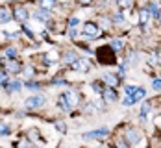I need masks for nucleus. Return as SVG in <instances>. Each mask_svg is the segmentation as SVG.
Returning a JSON list of instances; mask_svg holds the SVG:
<instances>
[{"mask_svg": "<svg viewBox=\"0 0 161 148\" xmlns=\"http://www.w3.org/2000/svg\"><path fill=\"white\" fill-rule=\"evenodd\" d=\"M111 20H113V24H124V17H122V13H115Z\"/></svg>", "mask_w": 161, "mask_h": 148, "instance_id": "393cba45", "label": "nucleus"}, {"mask_svg": "<svg viewBox=\"0 0 161 148\" xmlns=\"http://www.w3.org/2000/svg\"><path fill=\"white\" fill-rule=\"evenodd\" d=\"M148 19H150L148 9H141V11H139V22H141V28H145V24L148 22Z\"/></svg>", "mask_w": 161, "mask_h": 148, "instance_id": "a211bd4d", "label": "nucleus"}, {"mask_svg": "<svg viewBox=\"0 0 161 148\" xmlns=\"http://www.w3.org/2000/svg\"><path fill=\"white\" fill-rule=\"evenodd\" d=\"M13 17H15L19 22L24 24V22L28 20V17H30L28 15V8H24V6H15V8H13Z\"/></svg>", "mask_w": 161, "mask_h": 148, "instance_id": "423d86ee", "label": "nucleus"}, {"mask_svg": "<svg viewBox=\"0 0 161 148\" xmlns=\"http://www.w3.org/2000/svg\"><path fill=\"white\" fill-rule=\"evenodd\" d=\"M158 19H159V22H161V9H159V13H158Z\"/></svg>", "mask_w": 161, "mask_h": 148, "instance_id": "c9c22d12", "label": "nucleus"}, {"mask_svg": "<svg viewBox=\"0 0 161 148\" xmlns=\"http://www.w3.org/2000/svg\"><path fill=\"white\" fill-rule=\"evenodd\" d=\"M72 69H74V70H81V72H87V70L91 69V63H89L85 58H80V59L72 65Z\"/></svg>", "mask_w": 161, "mask_h": 148, "instance_id": "f8f14e48", "label": "nucleus"}, {"mask_svg": "<svg viewBox=\"0 0 161 148\" xmlns=\"http://www.w3.org/2000/svg\"><path fill=\"white\" fill-rule=\"evenodd\" d=\"M150 109H152V106H150V104H143V107H141V118H143V120H146L145 117L148 115V113H150Z\"/></svg>", "mask_w": 161, "mask_h": 148, "instance_id": "4be33fe9", "label": "nucleus"}, {"mask_svg": "<svg viewBox=\"0 0 161 148\" xmlns=\"http://www.w3.org/2000/svg\"><path fill=\"white\" fill-rule=\"evenodd\" d=\"M26 87H28V89H33V91H37V89L41 87V83H37V82H26Z\"/></svg>", "mask_w": 161, "mask_h": 148, "instance_id": "c85d7f7f", "label": "nucleus"}, {"mask_svg": "<svg viewBox=\"0 0 161 148\" xmlns=\"http://www.w3.org/2000/svg\"><path fill=\"white\" fill-rule=\"evenodd\" d=\"M91 87H93V91H95V93H100V95H102V93H104V89H106L102 82H93V83H91Z\"/></svg>", "mask_w": 161, "mask_h": 148, "instance_id": "412c9836", "label": "nucleus"}, {"mask_svg": "<svg viewBox=\"0 0 161 148\" xmlns=\"http://www.w3.org/2000/svg\"><path fill=\"white\" fill-rule=\"evenodd\" d=\"M45 102H47V98H45V96H41V95H35V96L26 98L24 106H26V109H35V107H41V106H45Z\"/></svg>", "mask_w": 161, "mask_h": 148, "instance_id": "7ed1b4c3", "label": "nucleus"}, {"mask_svg": "<svg viewBox=\"0 0 161 148\" xmlns=\"http://www.w3.org/2000/svg\"><path fill=\"white\" fill-rule=\"evenodd\" d=\"M78 24V19H70V26H76Z\"/></svg>", "mask_w": 161, "mask_h": 148, "instance_id": "72a5a7b5", "label": "nucleus"}, {"mask_svg": "<svg viewBox=\"0 0 161 148\" xmlns=\"http://www.w3.org/2000/svg\"><path fill=\"white\" fill-rule=\"evenodd\" d=\"M145 96H146V89H141V87H139V89H137V91H135V93H133L131 96H126L122 104H124V106H128V107H130V106H133L135 102H139V100H143Z\"/></svg>", "mask_w": 161, "mask_h": 148, "instance_id": "20e7f679", "label": "nucleus"}, {"mask_svg": "<svg viewBox=\"0 0 161 148\" xmlns=\"http://www.w3.org/2000/svg\"><path fill=\"white\" fill-rule=\"evenodd\" d=\"M33 72H35L33 67H26V69H24V76H26V78H33V76H35Z\"/></svg>", "mask_w": 161, "mask_h": 148, "instance_id": "cd10ccee", "label": "nucleus"}, {"mask_svg": "<svg viewBox=\"0 0 161 148\" xmlns=\"http://www.w3.org/2000/svg\"><path fill=\"white\" fill-rule=\"evenodd\" d=\"M54 126H56V130H58L59 133H67V124H65L63 120H58Z\"/></svg>", "mask_w": 161, "mask_h": 148, "instance_id": "5701e85b", "label": "nucleus"}, {"mask_svg": "<svg viewBox=\"0 0 161 148\" xmlns=\"http://www.w3.org/2000/svg\"><path fill=\"white\" fill-rule=\"evenodd\" d=\"M20 70V65L13 61V59H8L6 63H4V72H8V74H17Z\"/></svg>", "mask_w": 161, "mask_h": 148, "instance_id": "9d476101", "label": "nucleus"}, {"mask_svg": "<svg viewBox=\"0 0 161 148\" xmlns=\"http://www.w3.org/2000/svg\"><path fill=\"white\" fill-rule=\"evenodd\" d=\"M108 133H109V128H98V130H93V132L85 133L83 135V139L85 141H102V139H106L108 137Z\"/></svg>", "mask_w": 161, "mask_h": 148, "instance_id": "f03ea898", "label": "nucleus"}, {"mask_svg": "<svg viewBox=\"0 0 161 148\" xmlns=\"http://www.w3.org/2000/svg\"><path fill=\"white\" fill-rule=\"evenodd\" d=\"M39 4H41L43 9H54L58 2H56V0H39Z\"/></svg>", "mask_w": 161, "mask_h": 148, "instance_id": "6ab92c4d", "label": "nucleus"}, {"mask_svg": "<svg viewBox=\"0 0 161 148\" xmlns=\"http://www.w3.org/2000/svg\"><path fill=\"white\" fill-rule=\"evenodd\" d=\"M69 35H70V37H72V39H74V37H76V35H78V32H76V30H72V28H70V30H69Z\"/></svg>", "mask_w": 161, "mask_h": 148, "instance_id": "473e14b6", "label": "nucleus"}, {"mask_svg": "<svg viewBox=\"0 0 161 148\" xmlns=\"http://www.w3.org/2000/svg\"><path fill=\"white\" fill-rule=\"evenodd\" d=\"M58 106H59L61 111H70V109H72V107L69 106L67 98H65V95H59V96H58Z\"/></svg>", "mask_w": 161, "mask_h": 148, "instance_id": "4468645a", "label": "nucleus"}, {"mask_svg": "<svg viewBox=\"0 0 161 148\" xmlns=\"http://www.w3.org/2000/svg\"><path fill=\"white\" fill-rule=\"evenodd\" d=\"M137 89H139V87H135V85H126V87H124V91H126V95H128V96H131Z\"/></svg>", "mask_w": 161, "mask_h": 148, "instance_id": "bb28decb", "label": "nucleus"}, {"mask_svg": "<svg viewBox=\"0 0 161 148\" xmlns=\"http://www.w3.org/2000/svg\"><path fill=\"white\" fill-rule=\"evenodd\" d=\"M0 135H9V126L0 124Z\"/></svg>", "mask_w": 161, "mask_h": 148, "instance_id": "c756f323", "label": "nucleus"}, {"mask_svg": "<svg viewBox=\"0 0 161 148\" xmlns=\"http://www.w3.org/2000/svg\"><path fill=\"white\" fill-rule=\"evenodd\" d=\"M152 87H154L156 91H161V80H154V82H152Z\"/></svg>", "mask_w": 161, "mask_h": 148, "instance_id": "7c9ffc66", "label": "nucleus"}, {"mask_svg": "<svg viewBox=\"0 0 161 148\" xmlns=\"http://www.w3.org/2000/svg\"><path fill=\"white\" fill-rule=\"evenodd\" d=\"M48 9H43V8H41V9H37V11H35V13H33V17H35V19H37V20H43V22H47V20H48Z\"/></svg>", "mask_w": 161, "mask_h": 148, "instance_id": "2eb2a0df", "label": "nucleus"}, {"mask_svg": "<svg viewBox=\"0 0 161 148\" xmlns=\"http://www.w3.org/2000/svg\"><path fill=\"white\" fill-rule=\"evenodd\" d=\"M17 146H19V148H32V145H30L28 141H22V143H19Z\"/></svg>", "mask_w": 161, "mask_h": 148, "instance_id": "2f4dec72", "label": "nucleus"}, {"mask_svg": "<svg viewBox=\"0 0 161 148\" xmlns=\"http://www.w3.org/2000/svg\"><path fill=\"white\" fill-rule=\"evenodd\" d=\"M97 56H98V61L104 63V65H113V63H117V61H115V52H113L111 47H102V48H98Z\"/></svg>", "mask_w": 161, "mask_h": 148, "instance_id": "f257e3e1", "label": "nucleus"}, {"mask_svg": "<svg viewBox=\"0 0 161 148\" xmlns=\"http://www.w3.org/2000/svg\"><path fill=\"white\" fill-rule=\"evenodd\" d=\"M6 56H8L9 59H13V58L17 56V50L13 48V47H8V48H6Z\"/></svg>", "mask_w": 161, "mask_h": 148, "instance_id": "a878e982", "label": "nucleus"}, {"mask_svg": "<svg viewBox=\"0 0 161 148\" xmlns=\"http://www.w3.org/2000/svg\"><path fill=\"white\" fill-rule=\"evenodd\" d=\"M80 4H91V0H78Z\"/></svg>", "mask_w": 161, "mask_h": 148, "instance_id": "f704fd0d", "label": "nucleus"}, {"mask_svg": "<svg viewBox=\"0 0 161 148\" xmlns=\"http://www.w3.org/2000/svg\"><path fill=\"white\" fill-rule=\"evenodd\" d=\"M102 102H104V104H115V102H117V89L106 87L104 93H102Z\"/></svg>", "mask_w": 161, "mask_h": 148, "instance_id": "0eeeda50", "label": "nucleus"}, {"mask_svg": "<svg viewBox=\"0 0 161 148\" xmlns=\"http://www.w3.org/2000/svg\"><path fill=\"white\" fill-rule=\"evenodd\" d=\"M78 59H80V56H78L74 50H67V52L63 54V61L65 63H69V65H74Z\"/></svg>", "mask_w": 161, "mask_h": 148, "instance_id": "9b49d317", "label": "nucleus"}, {"mask_svg": "<svg viewBox=\"0 0 161 148\" xmlns=\"http://www.w3.org/2000/svg\"><path fill=\"white\" fill-rule=\"evenodd\" d=\"M102 82L108 83V87H113V89H115V87L119 85V82H120V78H119L117 74H113V72H108V74L102 76Z\"/></svg>", "mask_w": 161, "mask_h": 148, "instance_id": "1a4fd4ad", "label": "nucleus"}, {"mask_svg": "<svg viewBox=\"0 0 161 148\" xmlns=\"http://www.w3.org/2000/svg\"><path fill=\"white\" fill-rule=\"evenodd\" d=\"M109 47H111V48H113V52L117 54V52H120V50L124 48V41H122V39H113Z\"/></svg>", "mask_w": 161, "mask_h": 148, "instance_id": "f3484780", "label": "nucleus"}, {"mask_svg": "<svg viewBox=\"0 0 161 148\" xmlns=\"http://www.w3.org/2000/svg\"><path fill=\"white\" fill-rule=\"evenodd\" d=\"M98 24L97 22H85L83 24V35L87 37V39H95L98 37Z\"/></svg>", "mask_w": 161, "mask_h": 148, "instance_id": "39448f33", "label": "nucleus"}, {"mask_svg": "<svg viewBox=\"0 0 161 148\" xmlns=\"http://www.w3.org/2000/svg\"><path fill=\"white\" fill-rule=\"evenodd\" d=\"M131 6H133V0H119L120 9H126V8H131Z\"/></svg>", "mask_w": 161, "mask_h": 148, "instance_id": "b1692460", "label": "nucleus"}, {"mask_svg": "<svg viewBox=\"0 0 161 148\" xmlns=\"http://www.w3.org/2000/svg\"><path fill=\"white\" fill-rule=\"evenodd\" d=\"M8 93H19L20 91V87H22V83L19 82V80H13V82H9L8 85Z\"/></svg>", "mask_w": 161, "mask_h": 148, "instance_id": "dca6fc26", "label": "nucleus"}, {"mask_svg": "<svg viewBox=\"0 0 161 148\" xmlns=\"http://www.w3.org/2000/svg\"><path fill=\"white\" fill-rule=\"evenodd\" d=\"M139 141H141V133H139V130L130 128L128 132H126V143H128L130 146H133V145H137Z\"/></svg>", "mask_w": 161, "mask_h": 148, "instance_id": "6e6552de", "label": "nucleus"}, {"mask_svg": "<svg viewBox=\"0 0 161 148\" xmlns=\"http://www.w3.org/2000/svg\"><path fill=\"white\" fill-rule=\"evenodd\" d=\"M109 148H113V146H109Z\"/></svg>", "mask_w": 161, "mask_h": 148, "instance_id": "e433bc0d", "label": "nucleus"}, {"mask_svg": "<svg viewBox=\"0 0 161 148\" xmlns=\"http://www.w3.org/2000/svg\"><path fill=\"white\" fill-rule=\"evenodd\" d=\"M111 24H113V20H109L108 17H102L100 19V26H104V30L108 32V30H111Z\"/></svg>", "mask_w": 161, "mask_h": 148, "instance_id": "aec40b11", "label": "nucleus"}, {"mask_svg": "<svg viewBox=\"0 0 161 148\" xmlns=\"http://www.w3.org/2000/svg\"><path fill=\"white\" fill-rule=\"evenodd\" d=\"M13 17V11L6 6H0V22H9Z\"/></svg>", "mask_w": 161, "mask_h": 148, "instance_id": "ddd939ff", "label": "nucleus"}]
</instances>
